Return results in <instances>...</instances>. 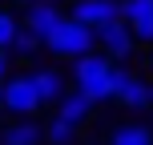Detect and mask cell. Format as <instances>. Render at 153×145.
<instances>
[{
	"label": "cell",
	"instance_id": "6da1fadb",
	"mask_svg": "<svg viewBox=\"0 0 153 145\" xmlns=\"http://www.w3.org/2000/svg\"><path fill=\"white\" fill-rule=\"evenodd\" d=\"M73 77H76V89H81L89 101H109V97H113V61H109L105 53L76 57Z\"/></svg>",
	"mask_w": 153,
	"mask_h": 145
},
{
	"label": "cell",
	"instance_id": "5b68a950",
	"mask_svg": "<svg viewBox=\"0 0 153 145\" xmlns=\"http://www.w3.org/2000/svg\"><path fill=\"white\" fill-rule=\"evenodd\" d=\"M73 20L89 24V28L97 32V28H105V24L121 20V4H117V0H76L73 4Z\"/></svg>",
	"mask_w": 153,
	"mask_h": 145
},
{
	"label": "cell",
	"instance_id": "9a60e30c",
	"mask_svg": "<svg viewBox=\"0 0 153 145\" xmlns=\"http://www.w3.org/2000/svg\"><path fill=\"white\" fill-rule=\"evenodd\" d=\"M36 45H40V36H36L32 28H20V32H16V40H12V48H16L20 57H32V53H36Z\"/></svg>",
	"mask_w": 153,
	"mask_h": 145
},
{
	"label": "cell",
	"instance_id": "7c38bea8",
	"mask_svg": "<svg viewBox=\"0 0 153 145\" xmlns=\"http://www.w3.org/2000/svg\"><path fill=\"white\" fill-rule=\"evenodd\" d=\"M109 145H153L145 125H117L109 133Z\"/></svg>",
	"mask_w": 153,
	"mask_h": 145
},
{
	"label": "cell",
	"instance_id": "3957f363",
	"mask_svg": "<svg viewBox=\"0 0 153 145\" xmlns=\"http://www.w3.org/2000/svg\"><path fill=\"white\" fill-rule=\"evenodd\" d=\"M0 109L12 113V117H32L40 109V93L32 85V73L28 77H8L0 85Z\"/></svg>",
	"mask_w": 153,
	"mask_h": 145
},
{
	"label": "cell",
	"instance_id": "ac0fdd59",
	"mask_svg": "<svg viewBox=\"0 0 153 145\" xmlns=\"http://www.w3.org/2000/svg\"><path fill=\"white\" fill-rule=\"evenodd\" d=\"M20 4H36V0H20Z\"/></svg>",
	"mask_w": 153,
	"mask_h": 145
},
{
	"label": "cell",
	"instance_id": "52a82bcc",
	"mask_svg": "<svg viewBox=\"0 0 153 145\" xmlns=\"http://www.w3.org/2000/svg\"><path fill=\"white\" fill-rule=\"evenodd\" d=\"M121 20L133 40H153V0H121Z\"/></svg>",
	"mask_w": 153,
	"mask_h": 145
},
{
	"label": "cell",
	"instance_id": "8fae6325",
	"mask_svg": "<svg viewBox=\"0 0 153 145\" xmlns=\"http://www.w3.org/2000/svg\"><path fill=\"white\" fill-rule=\"evenodd\" d=\"M32 85H36V93H40V105H56V101L65 97V77L56 69H36L32 73Z\"/></svg>",
	"mask_w": 153,
	"mask_h": 145
},
{
	"label": "cell",
	"instance_id": "d6986e66",
	"mask_svg": "<svg viewBox=\"0 0 153 145\" xmlns=\"http://www.w3.org/2000/svg\"><path fill=\"white\" fill-rule=\"evenodd\" d=\"M149 101H153V85H149Z\"/></svg>",
	"mask_w": 153,
	"mask_h": 145
},
{
	"label": "cell",
	"instance_id": "9c48e42d",
	"mask_svg": "<svg viewBox=\"0 0 153 145\" xmlns=\"http://www.w3.org/2000/svg\"><path fill=\"white\" fill-rule=\"evenodd\" d=\"M93 105H97V101H89L81 89H73V93L65 89V97L56 101V117H65L69 125H81V121H89V117H93Z\"/></svg>",
	"mask_w": 153,
	"mask_h": 145
},
{
	"label": "cell",
	"instance_id": "4fadbf2b",
	"mask_svg": "<svg viewBox=\"0 0 153 145\" xmlns=\"http://www.w3.org/2000/svg\"><path fill=\"white\" fill-rule=\"evenodd\" d=\"M73 129H76V125H69L65 117H53L48 129H45V141H53V145H73Z\"/></svg>",
	"mask_w": 153,
	"mask_h": 145
},
{
	"label": "cell",
	"instance_id": "ba28073f",
	"mask_svg": "<svg viewBox=\"0 0 153 145\" xmlns=\"http://www.w3.org/2000/svg\"><path fill=\"white\" fill-rule=\"evenodd\" d=\"M65 20V12L53 4V0H36V4H28V16H24V28H32L40 40L48 36V32L56 28V24Z\"/></svg>",
	"mask_w": 153,
	"mask_h": 145
},
{
	"label": "cell",
	"instance_id": "30bf717a",
	"mask_svg": "<svg viewBox=\"0 0 153 145\" xmlns=\"http://www.w3.org/2000/svg\"><path fill=\"white\" fill-rule=\"evenodd\" d=\"M40 141H45V129L28 117H16V125L0 133V145H40Z\"/></svg>",
	"mask_w": 153,
	"mask_h": 145
},
{
	"label": "cell",
	"instance_id": "e0dca14e",
	"mask_svg": "<svg viewBox=\"0 0 153 145\" xmlns=\"http://www.w3.org/2000/svg\"><path fill=\"white\" fill-rule=\"evenodd\" d=\"M149 73H153V53H149Z\"/></svg>",
	"mask_w": 153,
	"mask_h": 145
},
{
	"label": "cell",
	"instance_id": "2e32d148",
	"mask_svg": "<svg viewBox=\"0 0 153 145\" xmlns=\"http://www.w3.org/2000/svg\"><path fill=\"white\" fill-rule=\"evenodd\" d=\"M4 73H8V48H0V81H4Z\"/></svg>",
	"mask_w": 153,
	"mask_h": 145
},
{
	"label": "cell",
	"instance_id": "8992f818",
	"mask_svg": "<svg viewBox=\"0 0 153 145\" xmlns=\"http://www.w3.org/2000/svg\"><path fill=\"white\" fill-rule=\"evenodd\" d=\"M97 45H101V53H105L109 61H125V57L133 53V32H129L125 20H113V24H105V28H97Z\"/></svg>",
	"mask_w": 153,
	"mask_h": 145
},
{
	"label": "cell",
	"instance_id": "7a4b0ae2",
	"mask_svg": "<svg viewBox=\"0 0 153 145\" xmlns=\"http://www.w3.org/2000/svg\"><path fill=\"white\" fill-rule=\"evenodd\" d=\"M45 45H48V53H53V57L76 61V57L93 53V45H97V32H93L89 24L73 20V16H65V20H61V24H56V28L45 36Z\"/></svg>",
	"mask_w": 153,
	"mask_h": 145
},
{
	"label": "cell",
	"instance_id": "277c9868",
	"mask_svg": "<svg viewBox=\"0 0 153 145\" xmlns=\"http://www.w3.org/2000/svg\"><path fill=\"white\" fill-rule=\"evenodd\" d=\"M113 97L121 101L125 109H149L153 105V101H149V85L141 81L137 73L117 69V65H113Z\"/></svg>",
	"mask_w": 153,
	"mask_h": 145
},
{
	"label": "cell",
	"instance_id": "5bb4252c",
	"mask_svg": "<svg viewBox=\"0 0 153 145\" xmlns=\"http://www.w3.org/2000/svg\"><path fill=\"white\" fill-rule=\"evenodd\" d=\"M16 32H20V24H16V16L8 12V8H0V48H12Z\"/></svg>",
	"mask_w": 153,
	"mask_h": 145
},
{
	"label": "cell",
	"instance_id": "ffe728a7",
	"mask_svg": "<svg viewBox=\"0 0 153 145\" xmlns=\"http://www.w3.org/2000/svg\"><path fill=\"white\" fill-rule=\"evenodd\" d=\"M0 85H4V81H0Z\"/></svg>",
	"mask_w": 153,
	"mask_h": 145
}]
</instances>
